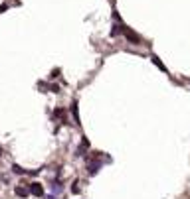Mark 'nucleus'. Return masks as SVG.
<instances>
[{
	"label": "nucleus",
	"mask_w": 190,
	"mask_h": 199,
	"mask_svg": "<svg viewBox=\"0 0 190 199\" xmlns=\"http://www.w3.org/2000/svg\"><path fill=\"white\" fill-rule=\"evenodd\" d=\"M28 191H30L32 195H36V197H42V195H44V187H42L40 183H32V185L28 187Z\"/></svg>",
	"instance_id": "obj_1"
},
{
	"label": "nucleus",
	"mask_w": 190,
	"mask_h": 199,
	"mask_svg": "<svg viewBox=\"0 0 190 199\" xmlns=\"http://www.w3.org/2000/svg\"><path fill=\"white\" fill-rule=\"evenodd\" d=\"M87 170H89V175H95L97 171L101 170V162H95V160H91V164H89V168H87Z\"/></svg>",
	"instance_id": "obj_2"
},
{
	"label": "nucleus",
	"mask_w": 190,
	"mask_h": 199,
	"mask_svg": "<svg viewBox=\"0 0 190 199\" xmlns=\"http://www.w3.org/2000/svg\"><path fill=\"white\" fill-rule=\"evenodd\" d=\"M16 195H18V197H28V195H30V191L28 189H26V187H16Z\"/></svg>",
	"instance_id": "obj_3"
},
{
	"label": "nucleus",
	"mask_w": 190,
	"mask_h": 199,
	"mask_svg": "<svg viewBox=\"0 0 190 199\" xmlns=\"http://www.w3.org/2000/svg\"><path fill=\"white\" fill-rule=\"evenodd\" d=\"M52 191L57 195L60 191H62V183H60V181H54V183H52Z\"/></svg>",
	"instance_id": "obj_4"
},
{
	"label": "nucleus",
	"mask_w": 190,
	"mask_h": 199,
	"mask_svg": "<svg viewBox=\"0 0 190 199\" xmlns=\"http://www.w3.org/2000/svg\"><path fill=\"white\" fill-rule=\"evenodd\" d=\"M12 171H14L16 175H24V174H26V170H22V168H20V166H16V164L12 166Z\"/></svg>",
	"instance_id": "obj_5"
},
{
	"label": "nucleus",
	"mask_w": 190,
	"mask_h": 199,
	"mask_svg": "<svg viewBox=\"0 0 190 199\" xmlns=\"http://www.w3.org/2000/svg\"><path fill=\"white\" fill-rule=\"evenodd\" d=\"M152 63H155V65H158V67H161V69H162V71H166V67H164V65H162V63H161V59H158L157 55L152 57Z\"/></svg>",
	"instance_id": "obj_6"
},
{
	"label": "nucleus",
	"mask_w": 190,
	"mask_h": 199,
	"mask_svg": "<svg viewBox=\"0 0 190 199\" xmlns=\"http://www.w3.org/2000/svg\"><path fill=\"white\" fill-rule=\"evenodd\" d=\"M77 185H79V183L75 181V183H73V187H71V193H79V187H77Z\"/></svg>",
	"instance_id": "obj_7"
},
{
	"label": "nucleus",
	"mask_w": 190,
	"mask_h": 199,
	"mask_svg": "<svg viewBox=\"0 0 190 199\" xmlns=\"http://www.w3.org/2000/svg\"><path fill=\"white\" fill-rule=\"evenodd\" d=\"M46 199H57V197H56V195H50V197H46Z\"/></svg>",
	"instance_id": "obj_8"
}]
</instances>
